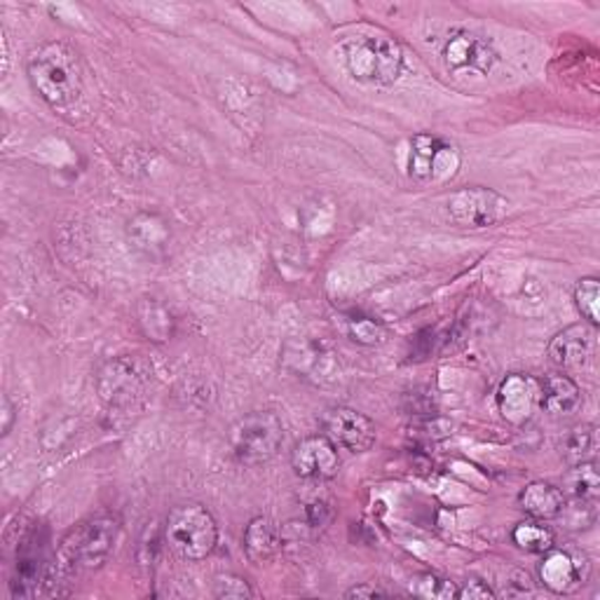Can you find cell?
Returning a JSON list of instances; mask_svg holds the SVG:
<instances>
[{
    "label": "cell",
    "instance_id": "12",
    "mask_svg": "<svg viewBox=\"0 0 600 600\" xmlns=\"http://www.w3.org/2000/svg\"><path fill=\"white\" fill-rule=\"evenodd\" d=\"M596 326L587 322L564 328L549 343L551 364L566 373L585 371L596 355Z\"/></svg>",
    "mask_w": 600,
    "mask_h": 600
},
{
    "label": "cell",
    "instance_id": "4",
    "mask_svg": "<svg viewBox=\"0 0 600 600\" xmlns=\"http://www.w3.org/2000/svg\"><path fill=\"white\" fill-rule=\"evenodd\" d=\"M165 539L186 560H204L214 554L219 545V526L202 505L188 502V505L173 507L165 524Z\"/></svg>",
    "mask_w": 600,
    "mask_h": 600
},
{
    "label": "cell",
    "instance_id": "13",
    "mask_svg": "<svg viewBox=\"0 0 600 600\" xmlns=\"http://www.w3.org/2000/svg\"><path fill=\"white\" fill-rule=\"evenodd\" d=\"M292 467L305 481H328L340 472L338 446L326 434L301 439L292 451Z\"/></svg>",
    "mask_w": 600,
    "mask_h": 600
},
{
    "label": "cell",
    "instance_id": "1",
    "mask_svg": "<svg viewBox=\"0 0 600 600\" xmlns=\"http://www.w3.org/2000/svg\"><path fill=\"white\" fill-rule=\"evenodd\" d=\"M29 83L54 110H71L83 99L81 54L62 41L38 45L27 62Z\"/></svg>",
    "mask_w": 600,
    "mask_h": 600
},
{
    "label": "cell",
    "instance_id": "3",
    "mask_svg": "<svg viewBox=\"0 0 600 600\" xmlns=\"http://www.w3.org/2000/svg\"><path fill=\"white\" fill-rule=\"evenodd\" d=\"M120 535V520L113 514H96L69 530L60 547L62 570H99Z\"/></svg>",
    "mask_w": 600,
    "mask_h": 600
},
{
    "label": "cell",
    "instance_id": "8",
    "mask_svg": "<svg viewBox=\"0 0 600 600\" xmlns=\"http://www.w3.org/2000/svg\"><path fill=\"white\" fill-rule=\"evenodd\" d=\"M449 219L460 228L483 230L497 225L509 214V200L493 188L472 186L453 192L449 204Z\"/></svg>",
    "mask_w": 600,
    "mask_h": 600
},
{
    "label": "cell",
    "instance_id": "24",
    "mask_svg": "<svg viewBox=\"0 0 600 600\" xmlns=\"http://www.w3.org/2000/svg\"><path fill=\"white\" fill-rule=\"evenodd\" d=\"M409 591L424 600H453L457 598V585L436 572H418L411 577Z\"/></svg>",
    "mask_w": 600,
    "mask_h": 600
},
{
    "label": "cell",
    "instance_id": "25",
    "mask_svg": "<svg viewBox=\"0 0 600 600\" xmlns=\"http://www.w3.org/2000/svg\"><path fill=\"white\" fill-rule=\"evenodd\" d=\"M572 301H575V307L579 309V315H582L587 319V324H591V326L600 324V313H598V305H600V282L596 277H582V280H579L575 284Z\"/></svg>",
    "mask_w": 600,
    "mask_h": 600
},
{
    "label": "cell",
    "instance_id": "28",
    "mask_svg": "<svg viewBox=\"0 0 600 600\" xmlns=\"http://www.w3.org/2000/svg\"><path fill=\"white\" fill-rule=\"evenodd\" d=\"M497 593L481 579H467L464 587H457V598L460 600H491Z\"/></svg>",
    "mask_w": 600,
    "mask_h": 600
},
{
    "label": "cell",
    "instance_id": "17",
    "mask_svg": "<svg viewBox=\"0 0 600 600\" xmlns=\"http://www.w3.org/2000/svg\"><path fill=\"white\" fill-rule=\"evenodd\" d=\"M242 547L251 564H256V566L270 564L282 547V535L275 520H270L267 516L251 518L249 526L244 528Z\"/></svg>",
    "mask_w": 600,
    "mask_h": 600
},
{
    "label": "cell",
    "instance_id": "29",
    "mask_svg": "<svg viewBox=\"0 0 600 600\" xmlns=\"http://www.w3.org/2000/svg\"><path fill=\"white\" fill-rule=\"evenodd\" d=\"M328 518H331V507H328L326 502H313V505L307 507V520L313 528H324Z\"/></svg>",
    "mask_w": 600,
    "mask_h": 600
},
{
    "label": "cell",
    "instance_id": "22",
    "mask_svg": "<svg viewBox=\"0 0 600 600\" xmlns=\"http://www.w3.org/2000/svg\"><path fill=\"white\" fill-rule=\"evenodd\" d=\"M514 545L526 551V554H547L549 549L556 547V535L549 526H545V520H524L512 530Z\"/></svg>",
    "mask_w": 600,
    "mask_h": 600
},
{
    "label": "cell",
    "instance_id": "7",
    "mask_svg": "<svg viewBox=\"0 0 600 600\" xmlns=\"http://www.w3.org/2000/svg\"><path fill=\"white\" fill-rule=\"evenodd\" d=\"M148 380L150 366L141 357H115L96 371L94 387L106 406L118 409L137 399Z\"/></svg>",
    "mask_w": 600,
    "mask_h": 600
},
{
    "label": "cell",
    "instance_id": "31",
    "mask_svg": "<svg viewBox=\"0 0 600 600\" xmlns=\"http://www.w3.org/2000/svg\"><path fill=\"white\" fill-rule=\"evenodd\" d=\"M14 418H17V411H14V403L10 401L8 394H3V436H8L12 432V424H14Z\"/></svg>",
    "mask_w": 600,
    "mask_h": 600
},
{
    "label": "cell",
    "instance_id": "30",
    "mask_svg": "<svg viewBox=\"0 0 600 600\" xmlns=\"http://www.w3.org/2000/svg\"><path fill=\"white\" fill-rule=\"evenodd\" d=\"M380 596H387V593L373 585H357L345 591V598H380Z\"/></svg>",
    "mask_w": 600,
    "mask_h": 600
},
{
    "label": "cell",
    "instance_id": "27",
    "mask_svg": "<svg viewBox=\"0 0 600 600\" xmlns=\"http://www.w3.org/2000/svg\"><path fill=\"white\" fill-rule=\"evenodd\" d=\"M214 596L223 600H244L254 598V589L240 575H219L214 579Z\"/></svg>",
    "mask_w": 600,
    "mask_h": 600
},
{
    "label": "cell",
    "instance_id": "18",
    "mask_svg": "<svg viewBox=\"0 0 600 600\" xmlns=\"http://www.w3.org/2000/svg\"><path fill=\"white\" fill-rule=\"evenodd\" d=\"M518 505L535 520H554L566 512V493L549 481H533L520 491Z\"/></svg>",
    "mask_w": 600,
    "mask_h": 600
},
{
    "label": "cell",
    "instance_id": "26",
    "mask_svg": "<svg viewBox=\"0 0 600 600\" xmlns=\"http://www.w3.org/2000/svg\"><path fill=\"white\" fill-rule=\"evenodd\" d=\"M347 334L359 345L376 347L387 340V328L371 317H352L347 322Z\"/></svg>",
    "mask_w": 600,
    "mask_h": 600
},
{
    "label": "cell",
    "instance_id": "19",
    "mask_svg": "<svg viewBox=\"0 0 600 600\" xmlns=\"http://www.w3.org/2000/svg\"><path fill=\"white\" fill-rule=\"evenodd\" d=\"M331 352L326 350L324 343H309V340H292L284 347V361L294 373L301 378H315L319 380L328 366H331Z\"/></svg>",
    "mask_w": 600,
    "mask_h": 600
},
{
    "label": "cell",
    "instance_id": "9",
    "mask_svg": "<svg viewBox=\"0 0 600 600\" xmlns=\"http://www.w3.org/2000/svg\"><path fill=\"white\" fill-rule=\"evenodd\" d=\"M441 60L453 73L488 75L499 62V52L486 35L467 29H455L443 41Z\"/></svg>",
    "mask_w": 600,
    "mask_h": 600
},
{
    "label": "cell",
    "instance_id": "20",
    "mask_svg": "<svg viewBox=\"0 0 600 600\" xmlns=\"http://www.w3.org/2000/svg\"><path fill=\"white\" fill-rule=\"evenodd\" d=\"M137 317L144 336L152 343H167L177 334V319L158 298H141L137 305Z\"/></svg>",
    "mask_w": 600,
    "mask_h": 600
},
{
    "label": "cell",
    "instance_id": "15",
    "mask_svg": "<svg viewBox=\"0 0 600 600\" xmlns=\"http://www.w3.org/2000/svg\"><path fill=\"white\" fill-rule=\"evenodd\" d=\"M537 406V380L530 376H507L497 390V409L512 424H524Z\"/></svg>",
    "mask_w": 600,
    "mask_h": 600
},
{
    "label": "cell",
    "instance_id": "5",
    "mask_svg": "<svg viewBox=\"0 0 600 600\" xmlns=\"http://www.w3.org/2000/svg\"><path fill=\"white\" fill-rule=\"evenodd\" d=\"M230 449L249 467L273 460L284 443V424L273 411H254L242 415L230 428Z\"/></svg>",
    "mask_w": 600,
    "mask_h": 600
},
{
    "label": "cell",
    "instance_id": "16",
    "mask_svg": "<svg viewBox=\"0 0 600 600\" xmlns=\"http://www.w3.org/2000/svg\"><path fill=\"white\" fill-rule=\"evenodd\" d=\"M582 403V390L566 373H551L537 380V406L551 415H568Z\"/></svg>",
    "mask_w": 600,
    "mask_h": 600
},
{
    "label": "cell",
    "instance_id": "6",
    "mask_svg": "<svg viewBox=\"0 0 600 600\" xmlns=\"http://www.w3.org/2000/svg\"><path fill=\"white\" fill-rule=\"evenodd\" d=\"M462 169V150L457 144L432 131H420L411 139L409 173L424 186H446Z\"/></svg>",
    "mask_w": 600,
    "mask_h": 600
},
{
    "label": "cell",
    "instance_id": "14",
    "mask_svg": "<svg viewBox=\"0 0 600 600\" xmlns=\"http://www.w3.org/2000/svg\"><path fill=\"white\" fill-rule=\"evenodd\" d=\"M127 238L144 256L162 259L171 242V228L169 221L155 211H139L127 223Z\"/></svg>",
    "mask_w": 600,
    "mask_h": 600
},
{
    "label": "cell",
    "instance_id": "11",
    "mask_svg": "<svg viewBox=\"0 0 600 600\" xmlns=\"http://www.w3.org/2000/svg\"><path fill=\"white\" fill-rule=\"evenodd\" d=\"M541 556L545 558H541V564L537 568L539 582L545 585L551 593L568 596V593L577 591L589 579L591 564H589V556L585 551L554 547Z\"/></svg>",
    "mask_w": 600,
    "mask_h": 600
},
{
    "label": "cell",
    "instance_id": "2",
    "mask_svg": "<svg viewBox=\"0 0 600 600\" xmlns=\"http://www.w3.org/2000/svg\"><path fill=\"white\" fill-rule=\"evenodd\" d=\"M345 69L357 83L392 87L403 73V48L392 33L366 29L340 41Z\"/></svg>",
    "mask_w": 600,
    "mask_h": 600
},
{
    "label": "cell",
    "instance_id": "21",
    "mask_svg": "<svg viewBox=\"0 0 600 600\" xmlns=\"http://www.w3.org/2000/svg\"><path fill=\"white\" fill-rule=\"evenodd\" d=\"M598 453V430L596 424H577L564 441V457L568 467H579L596 460Z\"/></svg>",
    "mask_w": 600,
    "mask_h": 600
},
{
    "label": "cell",
    "instance_id": "23",
    "mask_svg": "<svg viewBox=\"0 0 600 600\" xmlns=\"http://www.w3.org/2000/svg\"><path fill=\"white\" fill-rule=\"evenodd\" d=\"M566 486H568V493L572 495L577 505L593 507L598 502V493H600V476L593 467V462L579 464V467H570V474L566 476Z\"/></svg>",
    "mask_w": 600,
    "mask_h": 600
},
{
    "label": "cell",
    "instance_id": "10",
    "mask_svg": "<svg viewBox=\"0 0 600 600\" xmlns=\"http://www.w3.org/2000/svg\"><path fill=\"white\" fill-rule=\"evenodd\" d=\"M322 434L350 453H366L376 443V424L350 406H331L322 413Z\"/></svg>",
    "mask_w": 600,
    "mask_h": 600
}]
</instances>
